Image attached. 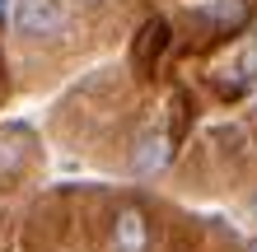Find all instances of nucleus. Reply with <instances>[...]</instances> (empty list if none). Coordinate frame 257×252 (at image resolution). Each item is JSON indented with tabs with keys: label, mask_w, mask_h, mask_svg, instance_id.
I'll return each mask as SVG.
<instances>
[{
	"label": "nucleus",
	"mask_w": 257,
	"mask_h": 252,
	"mask_svg": "<svg viewBox=\"0 0 257 252\" xmlns=\"http://www.w3.org/2000/svg\"><path fill=\"white\" fill-rule=\"evenodd\" d=\"M10 19H14V33L47 42L66 28V10H61V0H14Z\"/></svg>",
	"instance_id": "obj_1"
},
{
	"label": "nucleus",
	"mask_w": 257,
	"mask_h": 252,
	"mask_svg": "<svg viewBox=\"0 0 257 252\" xmlns=\"http://www.w3.org/2000/svg\"><path fill=\"white\" fill-rule=\"evenodd\" d=\"M150 247V219L141 210H122L112 219V252H145Z\"/></svg>",
	"instance_id": "obj_2"
},
{
	"label": "nucleus",
	"mask_w": 257,
	"mask_h": 252,
	"mask_svg": "<svg viewBox=\"0 0 257 252\" xmlns=\"http://www.w3.org/2000/svg\"><path fill=\"white\" fill-rule=\"evenodd\" d=\"M169 154H173V140L164 136V131H150V136L136 145V173H159L169 164Z\"/></svg>",
	"instance_id": "obj_3"
},
{
	"label": "nucleus",
	"mask_w": 257,
	"mask_h": 252,
	"mask_svg": "<svg viewBox=\"0 0 257 252\" xmlns=\"http://www.w3.org/2000/svg\"><path fill=\"white\" fill-rule=\"evenodd\" d=\"M238 14H243V5H238V0H220V5L210 10V19H215V24H234Z\"/></svg>",
	"instance_id": "obj_7"
},
{
	"label": "nucleus",
	"mask_w": 257,
	"mask_h": 252,
	"mask_svg": "<svg viewBox=\"0 0 257 252\" xmlns=\"http://www.w3.org/2000/svg\"><path fill=\"white\" fill-rule=\"evenodd\" d=\"M84 5H98V0H84Z\"/></svg>",
	"instance_id": "obj_8"
},
{
	"label": "nucleus",
	"mask_w": 257,
	"mask_h": 252,
	"mask_svg": "<svg viewBox=\"0 0 257 252\" xmlns=\"http://www.w3.org/2000/svg\"><path fill=\"white\" fill-rule=\"evenodd\" d=\"M164 42H169V24H164V19H150L145 28H141V38H136V47H131V61L136 66H155V56L164 52Z\"/></svg>",
	"instance_id": "obj_4"
},
{
	"label": "nucleus",
	"mask_w": 257,
	"mask_h": 252,
	"mask_svg": "<svg viewBox=\"0 0 257 252\" xmlns=\"http://www.w3.org/2000/svg\"><path fill=\"white\" fill-rule=\"evenodd\" d=\"M28 159V145L19 131H0V177H14Z\"/></svg>",
	"instance_id": "obj_5"
},
{
	"label": "nucleus",
	"mask_w": 257,
	"mask_h": 252,
	"mask_svg": "<svg viewBox=\"0 0 257 252\" xmlns=\"http://www.w3.org/2000/svg\"><path fill=\"white\" fill-rule=\"evenodd\" d=\"M238 66H243L248 80H257V28L248 33V42H243V61H238Z\"/></svg>",
	"instance_id": "obj_6"
}]
</instances>
